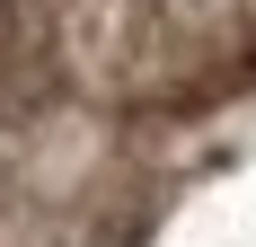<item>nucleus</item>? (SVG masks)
<instances>
[{"instance_id":"obj_1","label":"nucleus","mask_w":256,"mask_h":247,"mask_svg":"<svg viewBox=\"0 0 256 247\" xmlns=\"http://www.w3.org/2000/svg\"><path fill=\"white\" fill-rule=\"evenodd\" d=\"M142 203L124 194V159L71 106L0 124V247H124Z\"/></svg>"},{"instance_id":"obj_2","label":"nucleus","mask_w":256,"mask_h":247,"mask_svg":"<svg viewBox=\"0 0 256 247\" xmlns=\"http://www.w3.org/2000/svg\"><path fill=\"white\" fill-rule=\"evenodd\" d=\"M53 62V80L88 106H204L221 80L194 62L159 0H9Z\"/></svg>"}]
</instances>
